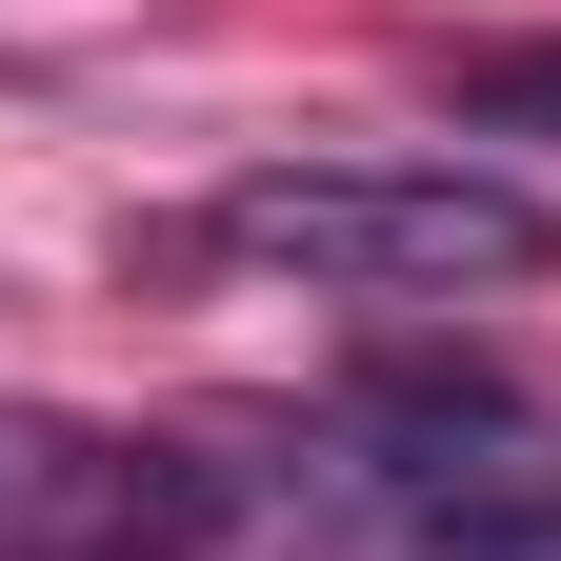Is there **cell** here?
I'll list each match as a JSON object with an SVG mask.
<instances>
[{
	"label": "cell",
	"mask_w": 561,
	"mask_h": 561,
	"mask_svg": "<svg viewBox=\"0 0 561 561\" xmlns=\"http://www.w3.org/2000/svg\"><path fill=\"white\" fill-rule=\"evenodd\" d=\"M201 261L321 280V301H461V280H541L561 221L502 161H261L201 201Z\"/></svg>",
	"instance_id": "obj_1"
},
{
	"label": "cell",
	"mask_w": 561,
	"mask_h": 561,
	"mask_svg": "<svg viewBox=\"0 0 561 561\" xmlns=\"http://www.w3.org/2000/svg\"><path fill=\"white\" fill-rule=\"evenodd\" d=\"M221 522V461L121 442L81 401H0V561H181Z\"/></svg>",
	"instance_id": "obj_2"
},
{
	"label": "cell",
	"mask_w": 561,
	"mask_h": 561,
	"mask_svg": "<svg viewBox=\"0 0 561 561\" xmlns=\"http://www.w3.org/2000/svg\"><path fill=\"white\" fill-rule=\"evenodd\" d=\"M421 561H561V481H442Z\"/></svg>",
	"instance_id": "obj_3"
},
{
	"label": "cell",
	"mask_w": 561,
	"mask_h": 561,
	"mask_svg": "<svg viewBox=\"0 0 561 561\" xmlns=\"http://www.w3.org/2000/svg\"><path fill=\"white\" fill-rule=\"evenodd\" d=\"M442 101H461L481 140H561V41H461Z\"/></svg>",
	"instance_id": "obj_4"
}]
</instances>
